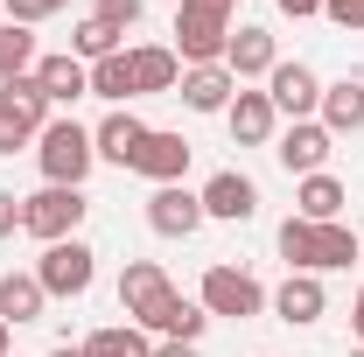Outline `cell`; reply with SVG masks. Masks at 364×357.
Wrapping results in <instances>:
<instances>
[{
    "label": "cell",
    "instance_id": "obj_21",
    "mask_svg": "<svg viewBox=\"0 0 364 357\" xmlns=\"http://www.w3.org/2000/svg\"><path fill=\"white\" fill-rule=\"evenodd\" d=\"M316 112H322V127H329V140H336V134H358V127H364V85H358V78L322 85V105H316Z\"/></svg>",
    "mask_w": 364,
    "mask_h": 357
},
{
    "label": "cell",
    "instance_id": "obj_24",
    "mask_svg": "<svg viewBox=\"0 0 364 357\" xmlns=\"http://www.w3.org/2000/svg\"><path fill=\"white\" fill-rule=\"evenodd\" d=\"M91 357H154V343H147V329L140 322H112V329H98V336H85Z\"/></svg>",
    "mask_w": 364,
    "mask_h": 357
},
{
    "label": "cell",
    "instance_id": "obj_22",
    "mask_svg": "<svg viewBox=\"0 0 364 357\" xmlns=\"http://www.w3.org/2000/svg\"><path fill=\"white\" fill-rule=\"evenodd\" d=\"M127 56H134V91H140V98H147V91H176V85H182L176 49L147 43V49H127Z\"/></svg>",
    "mask_w": 364,
    "mask_h": 357
},
{
    "label": "cell",
    "instance_id": "obj_17",
    "mask_svg": "<svg viewBox=\"0 0 364 357\" xmlns=\"http://www.w3.org/2000/svg\"><path fill=\"white\" fill-rule=\"evenodd\" d=\"M161 294H168L161 260H127V273H119V309H127V322H140V315L154 309Z\"/></svg>",
    "mask_w": 364,
    "mask_h": 357
},
{
    "label": "cell",
    "instance_id": "obj_19",
    "mask_svg": "<svg viewBox=\"0 0 364 357\" xmlns=\"http://www.w3.org/2000/svg\"><path fill=\"white\" fill-rule=\"evenodd\" d=\"M36 85L49 91V105H77L91 91V70L77 56H36Z\"/></svg>",
    "mask_w": 364,
    "mask_h": 357
},
{
    "label": "cell",
    "instance_id": "obj_6",
    "mask_svg": "<svg viewBox=\"0 0 364 357\" xmlns=\"http://www.w3.org/2000/svg\"><path fill=\"white\" fill-rule=\"evenodd\" d=\"M196 196H203V218H225V224L259 218V182H252V176H238V169H218V176L203 182Z\"/></svg>",
    "mask_w": 364,
    "mask_h": 357
},
{
    "label": "cell",
    "instance_id": "obj_1",
    "mask_svg": "<svg viewBox=\"0 0 364 357\" xmlns=\"http://www.w3.org/2000/svg\"><path fill=\"white\" fill-rule=\"evenodd\" d=\"M36 161H43V182L85 189L91 161H98V147H91V127H77V119H49L43 134H36Z\"/></svg>",
    "mask_w": 364,
    "mask_h": 357
},
{
    "label": "cell",
    "instance_id": "obj_25",
    "mask_svg": "<svg viewBox=\"0 0 364 357\" xmlns=\"http://www.w3.org/2000/svg\"><path fill=\"white\" fill-rule=\"evenodd\" d=\"M91 98H112V105L140 98V91H134V56H127V49L105 56V63H91Z\"/></svg>",
    "mask_w": 364,
    "mask_h": 357
},
{
    "label": "cell",
    "instance_id": "obj_31",
    "mask_svg": "<svg viewBox=\"0 0 364 357\" xmlns=\"http://www.w3.org/2000/svg\"><path fill=\"white\" fill-rule=\"evenodd\" d=\"M91 14H98V21H112V28L127 36V28H134V21H140V0H98Z\"/></svg>",
    "mask_w": 364,
    "mask_h": 357
},
{
    "label": "cell",
    "instance_id": "obj_16",
    "mask_svg": "<svg viewBox=\"0 0 364 357\" xmlns=\"http://www.w3.org/2000/svg\"><path fill=\"white\" fill-rule=\"evenodd\" d=\"M322 309H329V294H322L316 273H287V280H280V294H273V315H280L287 329H309V322H322Z\"/></svg>",
    "mask_w": 364,
    "mask_h": 357
},
{
    "label": "cell",
    "instance_id": "obj_20",
    "mask_svg": "<svg viewBox=\"0 0 364 357\" xmlns=\"http://www.w3.org/2000/svg\"><path fill=\"white\" fill-rule=\"evenodd\" d=\"M43 309H49V294L36 273H0V322L7 329L14 322H43Z\"/></svg>",
    "mask_w": 364,
    "mask_h": 357
},
{
    "label": "cell",
    "instance_id": "obj_13",
    "mask_svg": "<svg viewBox=\"0 0 364 357\" xmlns=\"http://www.w3.org/2000/svg\"><path fill=\"white\" fill-rule=\"evenodd\" d=\"M176 98L189 112H231V98H238V78H231L225 63H203V70H182Z\"/></svg>",
    "mask_w": 364,
    "mask_h": 357
},
{
    "label": "cell",
    "instance_id": "obj_18",
    "mask_svg": "<svg viewBox=\"0 0 364 357\" xmlns=\"http://www.w3.org/2000/svg\"><path fill=\"white\" fill-rule=\"evenodd\" d=\"M343 203H350V189L329 176H301V189H294V218H309V224H336L343 218Z\"/></svg>",
    "mask_w": 364,
    "mask_h": 357
},
{
    "label": "cell",
    "instance_id": "obj_33",
    "mask_svg": "<svg viewBox=\"0 0 364 357\" xmlns=\"http://www.w3.org/2000/svg\"><path fill=\"white\" fill-rule=\"evenodd\" d=\"M14 231H21V196L0 189V238H14Z\"/></svg>",
    "mask_w": 364,
    "mask_h": 357
},
{
    "label": "cell",
    "instance_id": "obj_8",
    "mask_svg": "<svg viewBox=\"0 0 364 357\" xmlns=\"http://www.w3.org/2000/svg\"><path fill=\"white\" fill-rule=\"evenodd\" d=\"M267 98H273V112H287V119H316V105H322V78L309 70V63H273Z\"/></svg>",
    "mask_w": 364,
    "mask_h": 357
},
{
    "label": "cell",
    "instance_id": "obj_2",
    "mask_svg": "<svg viewBox=\"0 0 364 357\" xmlns=\"http://www.w3.org/2000/svg\"><path fill=\"white\" fill-rule=\"evenodd\" d=\"M225 43H231V14H225V7H196V0L176 7V63H182V70L225 63Z\"/></svg>",
    "mask_w": 364,
    "mask_h": 357
},
{
    "label": "cell",
    "instance_id": "obj_12",
    "mask_svg": "<svg viewBox=\"0 0 364 357\" xmlns=\"http://www.w3.org/2000/svg\"><path fill=\"white\" fill-rule=\"evenodd\" d=\"M225 127H231V140H238V147H267L273 127H280V112H273L267 91H245V85H238V98H231V112H225Z\"/></svg>",
    "mask_w": 364,
    "mask_h": 357
},
{
    "label": "cell",
    "instance_id": "obj_30",
    "mask_svg": "<svg viewBox=\"0 0 364 357\" xmlns=\"http://www.w3.org/2000/svg\"><path fill=\"white\" fill-rule=\"evenodd\" d=\"M70 0H7V14L21 21V28H36V21H49V14H63Z\"/></svg>",
    "mask_w": 364,
    "mask_h": 357
},
{
    "label": "cell",
    "instance_id": "obj_7",
    "mask_svg": "<svg viewBox=\"0 0 364 357\" xmlns=\"http://www.w3.org/2000/svg\"><path fill=\"white\" fill-rule=\"evenodd\" d=\"M147 134H154V127H147V119H134V112L119 105V112H105V119L91 127V147H98V161H112V169H134L140 147H147Z\"/></svg>",
    "mask_w": 364,
    "mask_h": 357
},
{
    "label": "cell",
    "instance_id": "obj_41",
    "mask_svg": "<svg viewBox=\"0 0 364 357\" xmlns=\"http://www.w3.org/2000/svg\"><path fill=\"white\" fill-rule=\"evenodd\" d=\"M0 7H7V0H0Z\"/></svg>",
    "mask_w": 364,
    "mask_h": 357
},
{
    "label": "cell",
    "instance_id": "obj_15",
    "mask_svg": "<svg viewBox=\"0 0 364 357\" xmlns=\"http://www.w3.org/2000/svg\"><path fill=\"white\" fill-rule=\"evenodd\" d=\"M189 154H196V147H189L182 134H161V127H154L147 147H140V161H134V176H147L154 189H161V182H182L189 176Z\"/></svg>",
    "mask_w": 364,
    "mask_h": 357
},
{
    "label": "cell",
    "instance_id": "obj_4",
    "mask_svg": "<svg viewBox=\"0 0 364 357\" xmlns=\"http://www.w3.org/2000/svg\"><path fill=\"white\" fill-rule=\"evenodd\" d=\"M36 280H43L49 302H77L91 280H98V252H91L85 238H56V245H43V260H36Z\"/></svg>",
    "mask_w": 364,
    "mask_h": 357
},
{
    "label": "cell",
    "instance_id": "obj_11",
    "mask_svg": "<svg viewBox=\"0 0 364 357\" xmlns=\"http://www.w3.org/2000/svg\"><path fill=\"white\" fill-rule=\"evenodd\" d=\"M147 224H154L161 238H189V231L203 224V196L182 189V182H161V189L147 196Z\"/></svg>",
    "mask_w": 364,
    "mask_h": 357
},
{
    "label": "cell",
    "instance_id": "obj_34",
    "mask_svg": "<svg viewBox=\"0 0 364 357\" xmlns=\"http://www.w3.org/2000/svg\"><path fill=\"white\" fill-rule=\"evenodd\" d=\"M280 14H294V21H309V14H322V0H273Z\"/></svg>",
    "mask_w": 364,
    "mask_h": 357
},
{
    "label": "cell",
    "instance_id": "obj_40",
    "mask_svg": "<svg viewBox=\"0 0 364 357\" xmlns=\"http://www.w3.org/2000/svg\"><path fill=\"white\" fill-rule=\"evenodd\" d=\"M350 357H364V351H350Z\"/></svg>",
    "mask_w": 364,
    "mask_h": 357
},
{
    "label": "cell",
    "instance_id": "obj_14",
    "mask_svg": "<svg viewBox=\"0 0 364 357\" xmlns=\"http://www.w3.org/2000/svg\"><path fill=\"white\" fill-rule=\"evenodd\" d=\"M273 63H280V49H273V28H231L225 43V70L245 85V78H273Z\"/></svg>",
    "mask_w": 364,
    "mask_h": 357
},
{
    "label": "cell",
    "instance_id": "obj_28",
    "mask_svg": "<svg viewBox=\"0 0 364 357\" xmlns=\"http://www.w3.org/2000/svg\"><path fill=\"white\" fill-rule=\"evenodd\" d=\"M280 260H287V273H316V224L309 218L280 224Z\"/></svg>",
    "mask_w": 364,
    "mask_h": 357
},
{
    "label": "cell",
    "instance_id": "obj_5",
    "mask_svg": "<svg viewBox=\"0 0 364 357\" xmlns=\"http://www.w3.org/2000/svg\"><path fill=\"white\" fill-rule=\"evenodd\" d=\"M196 302H203V315H231V322H245V315L267 309V287H259L245 267H210Z\"/></svg>",
    "mask_w": 364,
    "mask_h": 357
},
{
    "label": "cell",
    "instance_id": "obj_36",
    "mask_svg": "<svg viewBox=\"0 0 364 357\" xmlns=\"http://www.w3.org/2000/svg\"><path fill=\"white\" fill-rule=\"evenodd\" d=\"M350 329L364 336V287H358V302H350Z\"/></svg>",
    "mask_w": 364,
    "mask_h": 357
},
{
    "label": "cell",
    "instance_id": "obj_32",
    "mask_svg": "<svg viewBox=\"0 0 364 357\" xmlns=\"http://www.w3.org/2000/svg\"><path fill=\"white\" fill-rule=\"evenodd\" d=\"M322 14H329L336 28H364V0H322Z\"/></svg>",
    "mask_w": 364,
    "mask_h": 357
},
{
    "label": "cell",
    "instance_id": "obj_9",
    "mask_svg": "<svg viewBox=\"0 0 364 357\" xmlns=\"http://www.w3.org/2000/svg\"><path fill=\"white\" fill-rule=\"evenodd\" d=\"M329 127L322 119H294L287 134H280V147H273V161L287 169V176H322V161H329Z\"/></svg>",
    "mask_w": 364,
    "mask_h": 357
},
{
    "label": "cell",
    "instance_id": "obj_29",
    "mask_svg": "<svg viewBox=\"0 0 364 357\" xmlns=\"http://www.w3.org/2000/svg\"><path fill=\"white\" fill-rule=\"evenodd\" d=\"M36 134H43V127H36V119H28L21 105H7V98H0V154L14 161L21 147H36Z\"/></svg>",
    "mask_w": 364,
    "mask_h": 357
},
{
    "label": "cell",
    "instance_id": "obj_26",
    "mask_svg": "<svg viewBox=\"0 0 364 357\" xmlns=\"http://www.w3.org/2000/svg\"><path fill=\"white\" fill-rule=\"evenodd\" d=\"M358 260V231L350 224H316V273H336Z\"/></svg>",
    "mask_w": 364,
    "mask_h": 357
},
{
    "label": "cell",
    "instance_id": "obj_35",
    "mask_svg": "<svg viewBox=\"0 0 364 357\" xmlns=\"http://www.w3.org/2000/svg\"><path fill=\"white\" fill-rule=\"evenodd\" d=\"M154 357H196V343H154Z\"/></svg>",
    "mask_w": 364,
    "mask_h": 357
},
{
    "label": "cell",
    "instance_id": "obj_3",
    "mask_svg": "<svg viewBox=\"0 0 364 357\" xmlns=\"http://www.w3.org/2000/svg\"><path fill=\"white\" fill-rule=\"evenodd\" d=\"M85 189H63V182H43L36 196H21V231L28 238H43V245H56V238H77V224H85Z\"/></svg>",
    "mask_w": 364,
    "mask_h": 357
},
{
    "label": "cell",
    "instance_id": "obj_37",
    "mask_svg": "<svg viewBox=\"0 0 364 357\" xmlns=\"http://www.w3.org/2000/svg\"><path fill=\"white\" fill-rule=\"evenodd\" d=\"M49 357H91V351H85V343H56Z\"/></svg>",
    "mask_w": 364,
    "mask_h": 357
},
{
    "label": "cell",
    "instance_id": "obj_23",
    "mask_svg": "<svg viewBox=\"0 0 364 357\" xmlns=\"http://www.w3.org/2000/svg\"><path fill=\"white\" fill-rule=\"evenodd\" d=\"M70 56H77V63H105V56H119V28H112V21H98V14H85V21H77V36H70Z\"/></svg>",
    "mask_w": 364,
    "mask_h": 357
},
{
    "label": "cell",
    "instance_id": "obj_27",
    "mask_svg": "<svg viewBox=\"0 0 364 357\" xmlns=\"http://www.w3.org/2000/svg\"><path fill=\"white\" fill-rule=\"evenodd\" d=\"M28 70H36V36H28L21 21H7V28H0V85H7V78H28Z\"/></svg>",
    "mask_w": 364,
    "mask_h": 357
},
{
    "label": "cell",
    "instance_id": "obj_39",
    "mask_svg": "<svg viewBox=\"0 0 364 357\" xmlns=\"http://www.w3.org/2000/svg\"><path fill=\"white\" fill-rule=\"evenodd\" d=\"M358 252H364V231H358Z\"/></svg>",
    "mask_w": 364,
    "mask_h": 357
},
{
    "label": "cell",
    "instance_id": "obj_10",
    "mask_svg": "<svg viewBox=\"0 0 364 357\" xmlns=\"http://www.w3.org/2000/svg\"><path fill=\"white\" fill-rule=\"evenodd\" d=\"M140 329H154L161 343H196V336L210 329V315H203V302H182L176 287H168V294H161L154 309L140 315Z\"/></svg>",
    "mask_w": 364,
    "mask_h": 357
},
{
    "label": "cell",
    "instance_id": "obj_38",
    "mask_svg": "<svg viewBox=\"0 0 364 357\" xmlns=\"http://www.w3.org/2000/svg\"><path fill=\"white\" fill-rule=\"evenodd\" d=\"M7 336H14V329H7V322H0V357H7Z\"/></svg>",
    "mask_w": 364,
    "mask_h": 357
}]
</instances>
